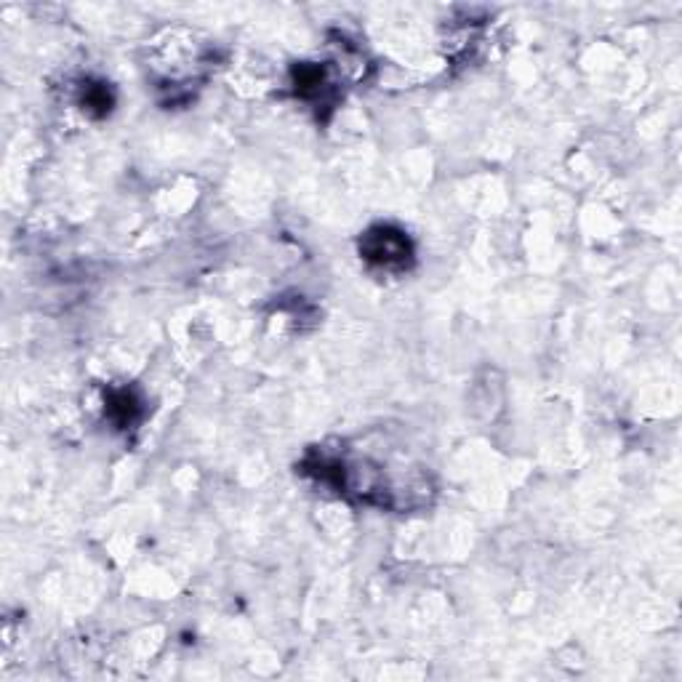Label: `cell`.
Returning <instances> with one entry per match:
<instances>
[{
    "label": "cell",
    "instance_id": "6da1fadb",
    "mask_svg": "<svg viewBox=\"0 0 682 682\" xmlns=\"http://www.w3.org/2000/svg\"><path fill=\"white\" fill-rule=\"evenodd\" d=\"M365 254L373 262L384 264V267H392V264H403L408 259V240L400 232L392 230H379L368 235V243H365Z\"/></svg>",
    "mask_w": 682,
    "mask_h": 682
}]
</instances>
